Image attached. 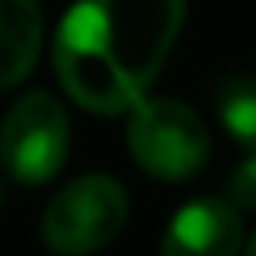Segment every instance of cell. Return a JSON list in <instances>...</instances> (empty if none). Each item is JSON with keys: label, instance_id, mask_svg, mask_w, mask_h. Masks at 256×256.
Wrapping results in <instances>:
<instances>
[{"label": "cell", "instance_id": "1", "mask_svg": "<svg viewBox=\"0 0 256 256\" xmlns=\"http://www.w3.org/2000/svg\"><path fill=\"white\" fill-rule=\"evenodd\" d=\"M184 0H76L53 42L60 87L90 113H132L181 34Z\"/></svg>", "mask_w": 256, "mask_h": 256}, {"label": "cell", "instance_id": "2", "mask_svg": "<svg viewBox=\"0 0 256 256\" xmlns=\"http://www.w3.org/2000/svg\"><path fill=\"white\" fill-rule=\"evenodd\" d=\"M128 151L140 170L162 181H184L208 162L211 140L200 113L174 98H144L128 117Z\"/></svg>", "mask_w": 256, "mask_h": 256}, {"label": "cell", "instance_id": "3", "mask_svg": "<svg viewBox=\"0 0 256 256\" xmlns=\"http://www.w3.org/2000/svg\"><path fill=\"white\" fill-rule=\"evenodd\" d=\"M128 218V196L120 181L106 174H90L72 181L49 200L42 218V238L60 256H87L106 248Z\"/></svg>", "mask_w": 256, "mask_h": 256}, {"label": "cell", "instance_id": "4", "mask_svg": "<svg viewBox=\"0 0 256 256\" xmlns=\"http://www.w3.org/2000/svg\"><path fill=\"white\" fill-rule=\"evenodd\" d=\"M68 158V113L46 90L23 94L0 124V166L19 184H46Z\"/></svg>", "mask_w": 256, "mask_h": 256}, {"label": "cell", "instance_id": "5", "mask_svg": "<svg viewBox=\"0 0 256 256\" xmlns=\"http://www.w3.org/2000/svg\"><path fill=\"white\" fill-rule=\"evenodd\" d=\"M238 248L241 218L234 204L215 196L184 204L162 238V256H238Z\"/></svg>", "mask_w": 256, "mask_h": 256}, {"label": "cell", "instance_id": "6", "mask_svg": "<svg viewBox=\"0 0 256 256\" xmlns=\"http://www.w3.org/2000/svg\"><path fill=\"white\" fill-rule=\"evenodd\" d=\"M42 49L38 0H0V90L30 76Z\"/></svg>", "mask_w": 256, "mask_h": 256}, {"label": "cell", "instance_id": "7", "mask_svg": "<svg viewBox=\"0 0 256 256\" xmlns=\"http://www.w3.org/2000/svg\"><path fill=\"white\" fill-rule=\"evenodd\" d=\"M215 110L222 128L238 144L256 151V80L248 76H230L215 90Z\"/></svg>", "mask_w": 256, "mask_h": 256}, {"label": "cell", "instance_id": "8", "mask_svg": "<svg viewBox=\"0 0 256 256\" xmlns=\"http://www.w3.org/2000/svg\"><path fill=\"white\" fill-rule=\"evenodd\" d=\"M226 188H230V200L238 204V208L256 211V151L230 174V184H226Z\"/></svg>", "mask_w": 256, "mask_h": 256}, {"label": "cell", "instance_id": "9", "mask_svg": "<svg viewBox=\"0 0 256 256\" xmlns=\"http://www.w3.org/2000/svg\"><path fill=\"white\" fill-rule=\"evenodd\" d=\"M245 256H256V234H252V241H248V248H245Z\"/></svg>", "mask_w": 256, "mask_h": 256}]
</instances>
